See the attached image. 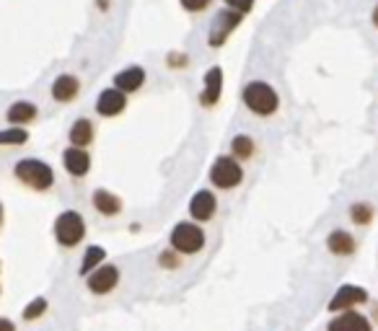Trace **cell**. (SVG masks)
<instances>
[{"label":"cell","mask_w":378,"mask_h":331,"mask_svg":"<svg viewBox=\"0 0 378 331\" xmlns=\"http://www.w3.org/2000/svg\"><path fill=\"white\" fill-rule=\"evenodd\" d=\"M210 181L218 189H236L243 181V166L233 156H218L210 166Z\"/></svg>","instance_id":"5"},{"label":"cell","mask_w":378,"mask_h":331,"mask_svg":"<svg viewBox=\"0 0 378 331\" xmlns=\"http://www.w3.org/2000/svg\"><path fill=\"white\" fill-rule=\"evenodd\" d=\"M215 212H218V200L210 189H200V192H194L192 200H189V215L197 220V223H207V220H213Z\"/></svg>","instance_id":"10"},{"label":"cell","mask_w":378,"mask_h":331,"mask_svg":"<svg viewBox=\"0 0 378 331\" xmlns=\"http://www.w3.org/2000/svg\"><path fill=\"white\" fill-rule=\"evenodd\" d=\"M14 176L26 187L36 189V192H44L55 184V171H52L50 163H44L39 158H21L14 166Z\"/></svg>","instance_id":"2"},{"label":"cell","mask_w":378,"mask_h":331,"mask_svg":"<svg viewBox=\"0 0 378 331\" xmlns=\"http://www.w3.org/2000/svg\"><path fill=\"white\" fill-rule=\"evenodd\" d=\"M368 300H371V295H368V290L363 285H350L347 282V285H340L335 290L327 310L329 313H345V310H355L357 305H365Z\"/></svg>","instance_id":"7"},{"label":"cell","mask_w":378,"mask_h":331,"mask_svg":"<svg viewBox=\"0 0 378 331\" xmlns=\"http://www.w3.org/2000/svg\"><path fill=\"white\" fill-rule=\"evenodd\" d=\"M169 244L177 254L192 256V254H200L205 249V231L197 223H177Z\"/></svg>","instance_id":"4"},{"label":"cell","mask_w":378,"mask_h":331,"mask_svg":"<svg viewBox=\"0 0 378 331\" xmlns=\"http://www.w3.org/2000/svg\"><path fill=\"white\" fill-rule=\"evenodd\" d=\"M371 21H373V26L378 29V3H376V8H373V13H371Z\"/></svg>","instance_id":"29"},{"label":"cell","mask_w":378,"mask_h":331,"mask_svg":"<svg viewBox=\"0 0 378 331\" xmlns=\"http://www.w3.org/2000/svg\"><path fill=\"white\" fill-rule=\"evenodd\" d=\"M91 202H93V207L99 210L101 215H107V217L117 215V212L122 210V200L115 195V192H109V189H96V192H93V197H91Z\"/></svg>","instance_id":"18"},{"label":"cell","mask_w":378,"mask_h":331,"mask_svg":"<svg viewBox=\"0 0 378 331\" xmlns=\"http://www.w3.org/2000/svg\"><path fill=\"white\" fill-rule=\"evenodd\" d=\"M327 249H329V254H335V256H352L357 249V241L350 231L337 228V231H332L327 236Z\"/></svg>","instance_id":"14"},{"label":"cell","mask_w":378,"mask_h":331,"mask_svg":"<svg viewBox=\"0 0 378 331\" xmlns=\"http://www.w3.org/2000/svg\"><path fill=\"white\" fill-rule=\"evenodd\" d=\"M179 3H182V8L189 11V13H200V11H205L213 0H179Z\"/></svg>","instance_id":"25"},{"label":"cell","mask_w":378,"mask_h":331,"mask_svg":"<svg viewBox=\"0 0 378 331\" xmlns=\"http://www.w3.org/2000/svg\"><path fill=\"white\" fill-rule=\"evenodd\" d=\"M127 107V94H122L120 88H107L96 96V114L99 116H117Z\"/></svg>","instance_id":"11"},{"label":"cell","mask_w":378,"mask_h":331,"mask_svg":"<svg viewBox=\"0 0 378 331\" xmlns=\"http://www.w3.org/2000/svg\"><path fill=\"white\" fill-rule=\"evenodd\" d=\"M55 238H58V244L65 246V249H73V246H78L83 238H86V220L80 212L75 210H65L55 217Z\"/></svg>","instance_id":"3"},{"label":"cell","mask_w":378,"mask_h":331,"mask_svg":"<svg viewBox=\"0 0 378 331\" xmlns=\"http://www.w3.org/2000/svg\"><path fill=\"white\" fill-rule=\"evenodd\" d=\"M226 8L231 11H238V13H249L251 8H254V0H226Z\"/></svg>","instance_id":"26"},{"label":"cell","mask_w":378,"mask_h":331,"mask_svg":"<svg viewBox=\"0 0 378 331\" xmlns=\"http://www.w3.org/2000/svg\"><path fill=\"white\" fill-rule=\"evenodd\" d=\"M327 331H373V324L360 310H345L335 313V318L327 324Z\"/></svg>","instance_id":"9"},{"label":"cell","mask_w":378,"mask_h":331,"mask_svg":"<svg viewBox=\"0 0 378 331\" xmlns=\"http://www.w3.org/2000/svg\"><path fill=\"white\" fill-rule=\"evenodd\" d=\"M80 91V80L75 78V75H70V72H63V75H58L55 78V83H52V99L60 101V104H68V101H73L75 96H78Z\"/></svg>","instance_id":"16"},{"label":"cell","mask_w":378,"mask_h":331,"mask_svg":"<svg viewBox=\"0 0 378 331\" xmlns=\"http://www.w3.org/2000/svg\"><path fill=\"white\" fill-rule=\"evenodd\" d=\"M0 331H16L14 321H8V318H3V316H0Z\"/></svg>","instance_id":"28"},{"label":"cell","mask_w":378,"mask_h":331,"mask_svg":"<svg viewBox=\"0 0 378 331\" xmlns=\"http://www.w3.org/2000/svg\"><path fill=\"white\" fill-rule=\"evenodd\" d=\"M145 83V70L140 65H132V67H125L115 75V88H120L122 94H135L140 91Z\"/></svg>","instance_id":"15"},{"label":"cell","mask_w":378,"mask_h":331,"mask_svg":"<svg viewBox=\"0 0 378 331\" xmlns=\"http://www.w3.org/2000/svg\"><path fill=\"white\" fill-rule=\"evenodd\" d=\"M241 21H243V13H238V11H231V8L218 11L213 23H210V31H207V42H210V47H215V50L223 47L226 39L238 29V23Z\"/></svg>","instance_id":"6"},{"label":"cell","mask_w":378,"mask_h":331,"mask_svg":"<svg viewBox=\"0 0 378 331\" xmlns=\"http://www.w3.org/2000/svg\"><path fill=\"white\" fill-rule=\"evenodd\" d=\"M223 94V70L218 65L210 67L202 78V94H200V104L202 107H215L221 101Z\"/></svg>","instance_id":"12"},{"label":"cell","mask_w":378,"mask_h":331,"mask_svg":"<svg viewBox=\"0 0 378 331\" xmlns=\"http://www.w3.org/2000/svg\"><path fill=\"white\" fill-rule=\"evenodd\" d=\"M104 259H107V251L101 249V246H88L86 254H83V261H80V274H91L93 269H99L101 264H104Z\"/></svg>","instance_id":"20"},{"label":"cell","mask_w":378,"mask_h":331,"mask_svg":"<svg viewBox=\"0 0 378 331\" xmlns=\"http://www.w3.org/2000/svg\"><path fill=\"white\" fill-rule=\"evenodd\" d=\"M63 166L70 176H86L91 171V156H88L86 148H73L70 145L63 153Z\"/></svg>","instance_id":"13"},{"label":"cell","mask_w":378,"mask_h":331,"mask_svg":"<svg viewBox=\"0 0 378 331\" xmlns=\"http://www.w3.org/2000/svg\"><path fill=\"white\" fill-rule=\"evenodd\" d=\"M29 140V132L23 127H8V130H0V145H23Z\"/></svg>","instance_id":"23"},{"label":"cell","mask_w":378,"mask_h":331,"mask_svg":"<svg viewBox=\"0 0 378 331\" xmlns=\"http://www.w3.org/2000/svg\"><path fill=\"white\" fill-rule=\"evenodd\" d=\"M0 223H3V205H0Z\"/></svg>","instance_id":"30"},{"label":"cell","mask_w":378,"mask_h":331,"mask_svg":"<svg viewBox=\"0 0 378 331\" xmlns=\"http://www.w3.org/2000/svg\"><path fill=\"white\" fill-rule=\"evenodd\" d=\"M241 101L246 104V109H249L251 114H257V116H272L280 109L278 91H275L270 83H264V80H251V83H246L241 91Z\"/></svg>","instance_id":"1"},{"label":"cell","mask_w":378,"mask_h":331,"mask_svg":"<svg viewBox=\"0 0 378 331\" xmlns=\"http://www.w3.org/2000/svg\"><path fill=\"white\" fill-rule=\"evenodd\" d=\"M117 282H120V269L115 264H101L99 269H93L88 274L86 285L93 295H107L117 288Z\"/></svg>","instance_id":"8"},{"label":"cell","mask_w":378,"mask_h":331,"mask_svg":"<svg viewBox=\"0 0 378 331\" xmlns=\"http://www.w3.org/2000/svg\"><path fill=\"white\" fill-rule=\"evenodd\" d=\"M231 153L236 161H249L254 156V140L249 135H236L231 140Z\"/></svg>","instance_id":"21"},{"label":"cell","mask_w":378,"mask_h":331,"mask_svg":"<svg viewBox=\"0 0 378 331\" xmlns=\"http://www.w3.org/2000/svg\"><path fill=\"white\" fill-rule=\"evenodd\" d=\"M6 116L14 127H21V124L34 122L36 116H39V109H36V104H31V101H16V104H11Z\"/></svg>","instance_id":"17"},{"label":"cell","mask_w":378,"mask_h":331,"mask_svg":"<svg viewBox=\"0 0 378 331\" xmlns=\"http://www.w3.org/2000/svg\"><path fill=\"white\" fill-rule=\"evenodd\" d=\"M70 145L73 148H86L93 140V124L91 119H75L70 127Z\"/></svg>","instance_id":"19"},{"label":"cell","mask_w":378,"mask_h":331,"mask_svg":"<svg viewBox=\"0 0 378 331\" xmlns=\"http://www.w3.org/2000/svg\"><path fill=\"white\" fill-rule=\"evenodd\" d=\"M158 261H161V266H177V259H174L172 254H161Z\"/></svg>","instance_id":"27"},{"label":"cell","mask_w":378,"mask_h":331,"mask_svg":"<svg viewBox=\"0 0 378 331\" xmlns=\"http://www.w3.org/2000/svg\"><path fill=\"white\" fill-rule=\"evenodd\" d=\"M350 220L355 225H360V228H365V225L373 220V207L368 202H355V205L350 207Z\"/></svg>","instance_id":"22"},{"label":"cell","mask_w":378,"mask_h":331,"mask_svg":"<svg viewBox=\"0 0 378 331\" xmlns=\"http://www.w3.org/2000/svg\"><path fill=\"white\" fill-rule=\"evenodd\" d=\"M44 310H47V298H34V300L23 308V318H26V321H34V318L42 316Z\"/></svg>","instance_id":"24"}]
</instances>
